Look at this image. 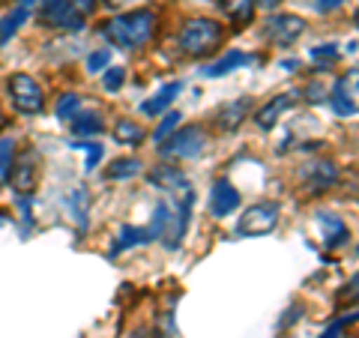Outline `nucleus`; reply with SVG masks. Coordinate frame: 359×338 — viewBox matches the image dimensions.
<instances>
[{"label": "nucleus", "mask_w": 359, "mask_h": 338, "mask_svg": "<svg viewBox=\"0 0 359 338\" xmlns=\"http://www.w3.org/2000/svg\"><path fill=\"white\" fill-rule=\"evenodd\" d=\"M69 129L78 141H87V138H96V135L105 132V120L99 111H78V114L69 120Z\"/></svg>", "instance_id": "16"}, {"label": "nucleus", "mask_w": 359, "mask_h": 338, "mask_svg": "<svg viewBox=\"0 0 359 338\" xmlns=\"http://www.w3.org/2000/svg\"><path fill=\"white\" fill-rule=\"evenodd\" d=\"M192 204H195V195L192 189H183L180 191V201L171 204V222H168V231L162 234V243L165 249H180V243H183L186 236V228H189V212H192Z\"/></svg>", "instance_id": "9"}, {"label": "nucleus", "mask_w": 359, "mask_h": 338, "mask_svg": "<svg viewBox=\"0 0 359 338\" xmlns=\"http://www.w3.org/2000/svg\"><path fill=\"white\" fill-rule=\"evenodd\" d=\"M15 4H18V6H27V9H30L33 4H36V0H15Z\"/></svg>", "instance_id": "38"}, {"label": "nucleus", "mask_w": 359, "mask_h": 338, "mask_svg": "<svg viewBox=\"0 0 359 338\" xmlns=\"http://www.w3.org/2000/svg\"><path fill=\"white\" fill-rule=\"evenodd\" d=\"M314 228H318V236L323 243V249H341V245L351 240V231H347V224L341 216H335V212H318L314 216Z\"/></svg>", "instance_id": "12"}, {"label": "nucleus", "mask_w": 359, "mask_h": 338, "mask_svg": "<svg viewBox=\"0 0 359 338\" xmlns=\"http://www.w3.org/2000/svg\"><path fill=\"white\" fill-rule=\"evenodd\" d=\"M84 66H87V72H90V75L105 72L108 66H111V51H108V48H96V51H90V54H87V60H84Z\"/></svg>", "instance_id": "29"}, {"label": "nucleus", "mask_w": 359, "mask_h": 338, "mask_svg": "<svg viewBox=\"0 0 359 338\" xmlns=\"http://www.w3.org/2000/svg\"><path fill=\"white\" fill-rule=\"evenodd\" d=\"M144 171L141 159H135V156H120V159H111L105 165V180H132Z\"/></svg>", "instance_id": "23"}, {"label": "nucleus", "mask_w": 359, "mask_h": 338, "mask_svg": "<svg viewBox=\"0 0 359 338\" xmlns=\"http://www.w3.org/2000/svg\"><path fill=\"white\" fill-rule=\"evenodd\" d=\"M18 156V144L13 138H0V180H6Z\"/></svg>", "instance_id": "28"}, {"label": "nucleus", "mask_w": 359, "mask_h": 338, "mask_svg": "<svg viewBox=\"0 0 359 338\" xmlns=\"http://www.w3.org/2000/svg\"><path fill=\"white\" fill-rule=\"evenodd\" d=\"M344 4V0H318V4H314V9H318V13H335V9H339Z\"/></svg>", "instance_id": "35"}, {"label": "nucleus", "mask_w": 359, "mask_h": 338, "mask_svg": "<svg viewBox=\"0 0 359 338\" xmlns=\"http://www.w3.org/2000/svg\"><path fill=\"white\" fill-rule=\"evenodd\" d=\"M330 105L339 117H353L359 114V69L344 72L339 81L332 84L330 93Z\"/></svg>", "instance_id": "8"}, {"label": "nucleus", "mask_w": 359, "mask_h": 338, "mask_svg": "<svg viewBox=\"0 0 359 338\" xmlns=\"http://www.w3.org/2000/svg\"><path fill=\"white\" fill-rule=\"evenodd\" d=\"M123 84H126V69H123V66H108L105 78H102V87L108 90V93H120Z\"/></svg>", "instance_id": "31"}, {"label": "nucleus", "mask_w": 359, "mask_h": 338, "mask_svg": "<svg viewBox=\"0 0 359 338\" xmlns=\"http://www.w3.org/2000/svg\"><path fill=\"white\" fill-rule=\"evenodd\" d=\"M6 183L13 186L15 195H21V198H30L33 191H36V186H39V153L33 150V147L21 150V153L15 156L13 171H9Z\"/></svg>", "instance_id": "6"}, {"label": "nucleus", "mask_w": 359, "mask_h": 338, "mask_svg": "<svg viewBox=\"0 0 359 338\" xmlns=\"http://www.w3.org/2000/svg\"><path fill=\"white\" fill-rule=\"evenodd\" d=\"M299 99V93H294V90H287V93H282V96H276V99H269V102L264 105V108H257V114H255V123L261 129H273L278 120H282V114L285 111L294 105Z\"/></svg>", "instance_id": "14"}, {"label": "nucleus", "mask_w": 359, "mask_h": 338, "mask_svg": "<svg viewBox=\"0 0 359 338\" xmlns=\"http://www.w3.org/2000/svg\"><path fill=\"white\" fill-rule=\"evenodd\" d=\"M87 189H75L72 195H69V207H72V216L75 222L81 224V228H87V195H84Z\"/></svg>", "instance_id": "30"}, {"label": "nucleus", "mask_w": 359, "mask_h": 338, "mask_svg": "<svg viewBox=\"0 0 359 338\" xmlns=\"http://www.w3.org/2000/svg\"><path fill=\"white\" fill-rule=\"evenodd\" d=\"M224 39V27L212 18H192L186 21L183 30L177 36L180 51L189 54V58H204V54H212Z\"/></svg>", "instance_id": "3"}, {"label": "nucleus", "mask_w": 359, "mask_h": 338, "mask_svg": "<svg viewBox=\"0 0 359 338\" xmlns=\"http://www.w3.org/2000/svg\"><path fill=\"white\" fill-rule=\"evenodd\" d=\"M111 135H114V141L123 144V147H141L144 138H147V129H144L138 120L120 117V120L114 123V129H111Z\"/></svg>", "instance_id": "20"}, {"label": "nucleus", "mask_w": 359, "mask_h": 338, "mask_svg": "<svg viewBox=\"0 0 359 338\" xmlns=\"http://www.w3.org/2000/svg\"><path fill=\"white\" fill-rule=\"evenodd\" d=\"M78 111H81V96L78 93H60L57 102H54V114H57V120L69 123Z\"/></svg>", "instance_id": "25"}, {"label": "nucleus", "mask_w": 359, "mask_h": 338, "mask_svg": "<svg viewBox=\"0 0 359 338\" xmlns=\"http://www.w3.org/2000/svg\"><path fill=\"white\" fill-rule=\"evenodd\" d=\"M180 120H183V114H180V111H171V108H168L165 114H162V120H159V126H156V132H153V141H156V144H162L168 135L180 129Z\"/></svg>", "instance_id": "27"}, {"label": "nucleus", "mask_w": 359, "mask_h": 338, "mask_svg": "<svg viewBox=\"0 0 359 338\" xmlns=\"http://www.w3.org/2000/svg\"><path fill=\"white\" fill-rule=\"evenodd\" d=\"M99 33L108 39V45L123 51H138L156 36V13L153 9H129V13L111 15Z\"/></svg>", "instance_id": "1"}, {"label": "nucleus", "mask_w": 359, "mask_h": 338, "mask_svg": "<svg viewBox=\"0 0 359 338\" xmlns=\"http://www.w3.org/2000/svg\"><path fill=\"white\" fill-rule=\"evenodd\" d=\"M6 102L21 117H39L45 111V87L30 72H9L6 75Z\"/></svg>", "instance_id": "2"}, {"label": "nucleus", "mask_w": 359, "mask_h": 338, "mask_svg": "<svg viewBox=\"0 0 359 338\" xmlns=\"http://www.w3.org/2000/svg\"><path fill=\"white\" fill-rule=\"evenodd\" d=\"M36 21L51 30H69L78 33L87 27V13H81L72 0H39Z\"/></svg>", "instance_id": "4"}, {"label": "nucleus", "mask_w": 359, "mask_h": 338, "mask_svg": "<svg viewBox=\"0 0 359 338\" xmlns=\"http://www.w3.org/2000/svg\"><path fill=\"white\" fill-rule=\"evenodd\" d=\"M261 4H264V6H276V4H278V0H261Z\"/></svg>", "instance_id": "39"}, {"label": "nucleus", "mask_w": 359, "mask_h": 338, "mask_svg": "<svg viewBox=\"0 0 359 338\" xmlns=\"http://www.w3.org/2000/svg\"><path fill=\"white\" fill-rule=\"evenodd\" d=\"M219 6L233 25H249L255 18V0H219Z\"/></svg>", "instance_id": "24"}, {"label": "nucleus", "mask_w": 359, "mask_h": 338, "mask_svg": "<svg viewBox=\"0 0 359 338\" xmlns=\"http://www.w3.org/2000/svg\"><path fill=\"white\" fill-rule=\"evenodd\" d=\"M278 216H282V212H278V204H273V201L252 204L240 216L237 234L240 236H264V234H273L278 228Z\"/></svg>", "instance_id": "7"}, {"label": "nucleus", "mask_w": 359, "mask_h": 338, "mask_svg": "<svg viewBox=\"0 0 359 338\" xmlns=\"http://www.w3.org/2000/svg\"><path fill=\"white\" fill-rule=\"evenodd\" d=\"M356 299H359V297H356Z\"/></svg>", "instance_id": "41"}, {"label": "nucleus", "mask_w": 359, "mask_h": 338, "mask_svg": "<svg viewBox=\"0 0 359 338\" xmlns=\"http://www.w3.org/2000/svg\"><path fill=\"white\" fill-rule=\"evenodd\" d=\"M299 183L309 189V195H320L339 183V168L330 159H314L299 171Z\"/></svg>", "instance_id": "10"}, {"label": "nucleus", "mask_w": 359, "mask_h": 338, "mask_svg": "<svg viewBox=\"0 0 359 338\" xmlns=\"http://www.w3.org/2000/svg\"><path fill=\"white\" fill-rule=\"evenodd\" d=\"M255 58L252 54H245V51H237V48H231L228 54H222V58L216 60V63H210V66H204V78H222V75H228V72H233V69H240V66H249Z\"/></svg>", "instance_id": "18"}, {"label": "nucleus", "mask_w": 359, "mask_h": 338, "mask_svg": "<svg viewBox=\"0 0 359 338\" xmlns=\"http://www.w3.org/2000/svg\"><path fill=\"white\" fill-rule=\"evenodd\" d=\"M204 144H207L204 126H180L159 144V156H165V159H195L204 150Z\"/></svg>", "instance_id": "5"}, {"label": "nucleus", "mask_w": 359, "mask_h": 338, "mask_svg": "<svg viewBox=\"0 0 359 338\" xmlns=\"http://www.w3.org/2000/svg\"><path fill=\"white\" fill-rule=\"evenodd\" d=\"M27 18H30V9L27 6H9L4 15H0V45H6L9 39L15 36V33L27 25Z\"/></svg>", "instance_id": "21"}, {"label": "nucleus", "mask_w": 359, "mask_h": 338, "mask_svg": "<svg viewBox=\"0 0 359 338\" xmlns=\"http://www.w3.org/2000/svg\"><path fill=\"white\" fill-rule=\"evenodd\" d=\"M72 147L78 150H87V162H84V171H93V168H99V159L105 156V150L99 147V144H87V141H75Z\"/></svg>", "instance_id": "32"}, {"label": "nucleus", "mask_w": 359, "mask_h": 338, "mask_svg": "<svg viewBox=\"0 0 359 338\" xmlns=\"http://www.w3.org/2000/svg\"><path fill=\"white\" fill-rule=\"evenodd\" d=\"M180 90H183V81H171V84H165L156 96H150L147 102H141V114H147V117H162L165 111L171 108V102L177 99Z\"/></svg>", "instance_id": "19"}, {"label": "nucleus", "mask_w": 359, "mask_h": 338, "mask_svg": "<svg viewBox=\"0 0 359 338\" xmlns=\"http://www.w3.org/2000/svg\"><path fill=\"white\" fill-rule=\"evenodd\" d=\"M147 180L159 191H180V189L189 186L186 183V174L180 171V168H174V165H156L153 171L147 174Z\"/></svg>", "instance_id": "17"}, {"label": "nucleus", "mask_w": 359, "mask_h": 338, "mask_svg": "<svg viewBox=\"0 0 359 338\" xmlns=\"http://www.w3.org/2000/svg\"><path fill=\"white\" fill-rule=\"evenodd\" d=\"M249 114H252V96H240V99H233V102H228L224 105L219 114H216V120H219V129H224V132H233V129H240L245 120H249Z\"/></svg>", "instance_id": "15"}, {"label": "nucleus", "mask_w": 359, "mask_h": 338, "mask_svg": "<svg viewBox=\"0 0 359 338\" xmlns=\"http://www.w3.org/2000/svg\"><path fill=\"white\" fill-rule=\"evenodd\" d=\"M6 126H9V117H6V111H4V108H0V132H4Z\"/></svg>", "instance_id": "37"}, {"label": "nucleus", "mask_w": 359, "mask_h": 338, "mask_svg": "<svg viewBox=\"0 0 359 338\" xmlns=\"http://www.w3.org/2000/svg\"><path fill=\"white\" fill-rule=\"evenodd\" d=\"M311 60L314 63H335L339 60V48H335V45H318V48H311Z\"/></svg>", "instance_id": "34"}, {"label": "nucleus", "mask_w": 359, "mask_h": 338, "mask_svg": "<svg viewBox=\"0 0 359 338\" xmlns=\"http://www.w3.org/2000/svg\"><path fill=\"white\" fill-rule=\"evenodd\" d=\"M356 320H359V311H356V314H347V318H339L332 326H327V330H323V335H320V338H341L344 326H351V323H356Z\"/></svg>", "instance_id": "33"}, {"label": "nucleus", "mask_w": 359, "mask_h": 338, "mask_svg": "<svg viewBox=\"0 0 359 338\" xmlns=\"http://www.w3.org/2000/svg\"><path fill=\"white\" fill-rule=\"evenodd\" d=\"M153 240V234L147 228H132V224H123L120 234H117V243L114 249H111V255H120L126 249H135V245H147Z\"/></svg>", "instance_id": "22"}, {"label": "nucleus", "mask_w": 359, "mask_h": 338, "mask_svg": "<svg viewBox=\"0 0 359 338\" xmlns=\"http://www.w3.org/2000/svg\"><path fill=\"white\" fill-rule=\"evenodd\" d=\"M237 207H240V191L233 189V183L228 177H219L210 189V212L216 219H224V216H231Z\"/></svg>", "instance_id": "13"}, {"label": "nucleus", "mask_w": 359, "mask_h": 338, "mask_svg": "<svg viewBox=\"0 0 359 338\" xmlns=\"http://www.w3.org/2000/svg\"><path fill=\"white\" fill-rule=\"evenodd\" d=\"M168 222H171V204L168 201H159L153 210V222H150V234H153V240H162V234L168 231Z\"/></svg>", "instance_id": "26"}, {"label": "nucleus", "mask_w": 359, "mask_h": 338, "mask_svg": "<svg viewBox=\"0 0 359 338\" xmlns=\"http://www.w3.org/2000/svg\"><path fill=\"white\" fill-rule=\"evenodd\" d=\"M353 25L359 27V9H356V13H353Z\"/></svg>", "instance_id": "40"}, {"label": "nucleus", "mask_w": 359, "mask_h": 338, "mask_svg": "<svg viewBox=\"0 0 359 338\" xmlns=\"http://www.w3.org/2000/svg\"><path fill=\"white\" fill-rule=\"evenodd\" d=\"M302 33H306V21H302L299 15H290V13L273 15L264 27V36L273 45H294Z\"/></svg>", "instance_id": "11"}, {"label": "nucleus", "mask_w": 359, "mask_h": 338, "mask_svg": "<svg viewBox=\"0 0 359 338\" xmlns=\"http://www.w3.org/2000/svg\"><path fill=\"white\" fill-rule=\"evenodd\" d=\"M132 4H138V0H102V6L111 9V13H117L123 6H132Z\"/></svg>", "instance_id": "36"}]
</instances>
